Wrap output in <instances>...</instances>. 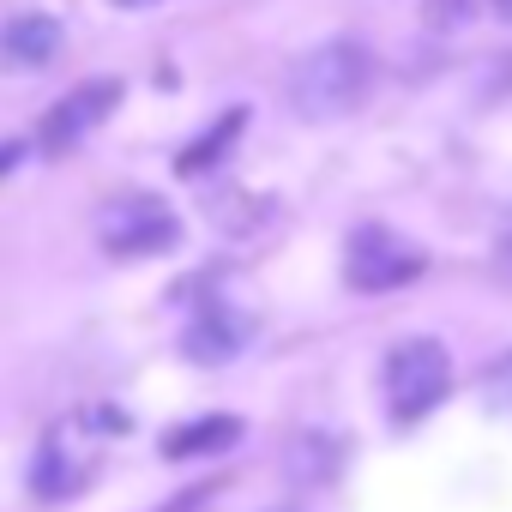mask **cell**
I'll use <instances>...</instances> for the list:
<instances>
[{
	"label": "cell",
	"instance_id": "obj_1",
	"mask_svg": "<svg viewBox=\"0 0 512 512\" xmlns=\"http://www.w3.org/2000/svg\"><path fill=\"white\" fill-rule=\"evenodd\" d=\"M368 85H374L368 49L350 43V37H338V43L308 49V55L290 67V109H296L302 121H338V115H350V109L368 97Z\"/></svg>",
	"mask_w": 512,
	"mask_h": 512
},
{
	"label": "cell",
	"instance_id": "obj_2",
	"mask_svg": "<svg viewBox=\"0 0 512 512\" xmlns=\"http://www.w3.org/2000/svg\"><path fill=\"white\" fill-rule=\"evenodd\" d=\"M452 392V356L440 338H404L392 344L386 368H380V398H386V416L398 428H416L428 410H440V398Z\"/></svg>",
	"mask_w": 512,
	"mask_h": 512
},
{
	"label": "cell",
	"instance_id": "obj_3",
	"mask_svg": "<svg viewBox=\"0 0 512 512\" xmlns=\"http://www.w3.org/2000/svg\"><path fill=\"white\" fill-rule=\"evenodd\" d=\"M422 247H410L398 229H386V223H362V229H350V247H344V278H350V290H362V296H386V290H404V284H416L422 278Z\"/></svg>",
	"mask_w": 512,
	"mask_h": 512
},
{
	"label": "cell",
	"instance_id": "obj_4",
	"mask_svg": "<svg viewBox=\"0 0 512 512\" xmlns=\"http://www.w3.org/2000/svg\"><path fill=\"white\" fill-rule=\"evenodd\" d=\"M97 241L115 260H145V253H169L181 241V223L157 193H121L97 211Z\"/></svg>",
	"mask_w": 512,
	"mask_h": 512
},
{
	"label": "cell",
	"instance_id": "obj_5",
	"mask_svg": "<svg viewBox=\"0 0 512 512\" xmlns=\"http://www.w3.org/2000/svg\"><path fill=\"white\" fill-rule=\"evenodd\" d=\"M115 103H121V79H85V85H73V91L43 115V127H37V151H43V157H67V151H79V145L115 115Z\"/></svg>",
	"mask_w": 512,
	"mask_h": 512
},
{
	"label": "cell",
	"instance_id": "obj_6",
	"mask_svg": "<svg viewBox=\"0 0 512 512\" xmlns=\"http://www.w3.org/2000/svg\"><path fill=\"white\" fill-rule=\"evenodd\" d=\"M247 338H253V320H247V314H235V308H223V302H211V308H199V320L187 326L181 350H187V362L217 368V362L241 356V344H247Z\"/></svg>",
	"mask_w": 512,
	"mask_h": 512
},
{
	"label": "cell",
	"instance_id": "obj_7",
	"mask_svg": "<svg viewBox=\"0 0 512 512\" xmlns=\"http://www.w3.org/2000/svg\"><path fill=\"white\" fill-rule=\"evenodd\" d=\"M55 49H61V25L49 13H19L0 31V61L7 67H43V61H55Z\"/></svg>",
	"mask_w": 512,
	"mask_h": 512
},
{
	"label": "cell",
	"instance_id": "obj_8",
	"mask_svg": "<svg viewBox=\"0 0 512 512\" xmlns=\"http://www.w3.org/2000/svg\"><path fill=\"white\" fill-rule=\"evenodd\" d=\"M91 458H73V446H67V428H55L49 440H43V458H37V494L43 500H67V494H79L85 482H91Z\"/></svg>",
	"mask_w": 512,
	"mask_h": 512
},
{
	"label": "cell",
	"instance_id": "obj_9",
	"mask_svg": "<svg viewBox=\"0 0 512 512\" xmlns=\"http://www.w3.org/2000/svg\"><path fill=\"white\" fill-rule=\"evenodd\" d=\"M235 440H241V416H199L163 434V458H211V452H229Z\"/></svg>",
	"mask_w": 512,
	"mask_h": 512
},
{
	"label": "cell",
	"instance_id": "obj_10",
	"mask_svg": "<svg viewBox=\"0 0 512 512\" xmlns=\"http://www.w3.org/2000/svg\"><path fill=\"white\" fill-rule=\"evenodd\" d=\"M284 464H290V476H296V482H308V488H314V482H332V476H338L344 446H338L332 434H302V440L290 446V458H284Z\"/></svg>",
	"mask_w": 512,
	"mask_h": 512
},
{
	"label": "cell",
	"instance_id": "obj_11",
	"mask_svg": "<svg viewBox=\"0 0 512 512\" xmlns=\"http://www.w3.org/2000/svg\"><path fill=\"white\" fill-rule=\"evenodd\" d=\"M241 127H247V109H229L223 121H211V133H205L199 145H187V151L175 157V169H181V175H205V169H211V163L241 139Z\"/></svg>",
	"mask_w": 512,
	"mask_h": 512
},
{
	"label": "cell",
	"instance_id": "obj_12",
	"mask_svg": "<svg viewBox=\"0 0 512 512\" xmlns=\"http://www.w3.org/2000/svg\"><path fill=\"white\" fill-rule=\"evenodd\" d=\"M428 31H464V19L476 13V0H428Z\"/></svg>",
	"mask_w": 512,
	"mask_h": 512
},
{
	"label": "cell",
	"instance_id": "obj_13",
	"mask_svg": "<svg viewBox=\"0 0 512 512\" xmlns=\"http://www.w3.org/2000/svg\"><path fill=\"white\" fill-rule=\"evenodd\" d=\"M482 392H488V404H494V410H506V416H512V356H500V362L488 368Z\"/></svg>",
	"mask_w": 512,
	"mask_h": 512
},
{
	"label": "cell",
	"instance_id": "obj_14",
	"mask_svg": "<svg viewBox=\"0 0 512 512\" xmlns=\"http://www.w3.org/2000/svg\"><path fill=\"white\" fill-rule=\"evenodd\" d=\"M217 488H223V482H193V488H181V494H175L169 506H157V512H205V506L217 500Z\"/></svg>",
	"mask_w": 512,
	"mask_h": 512
},
{
	"label": "cell",
	"instance_id": "obj_15",
	"mask_svg": "<svg viewBox=\"0 0 512 512\" xmlns=\"http://www.w3.org/2000/svg\"><path fill=\"white\" fill-rule=\"evenodd\" d=\"M19 157H25V145H19V139L0 145V175H13V169H19Z\"/></svg>",
	"mask_w": 512,
	"mask_h": 512
},
{
	"label": "cell",
	"instance_id": "obj_16",
	"mask_svg": "<svg viewBox=\"0 0 512 512\" xmlns=\"http://www.w3.org/2000/svg\"><path fill=\"white\" fill-rule=\"evenodd\" d=\"M494 260H500V272L512 278V235H500V247H494Z\"/></svg>",
	"mask_w": 512,
	"mask_h": 512
},
{
	"label": "cell",
	"instance_id": "obj_17",
	"mask_svg": "<svg viewBox=\"0 0 512 512\" xmlns=\"http://www.w3.org/2000/svg\"><path fill=\"white\" fill-rule=\"evenodd\" d=\"M488 7H494V13H500L506 25H512V0H488Z\"/></svg>",
	"mask_w": 512,
	"mask_h": 512
},
{
	"label": "cell",
	"instance_id": "obj_18",
	"mask_svg": "<svg viewBox=\"0 0 512 512\" xmlns=\"http://www.w3.org/2000/svg\"><path fill=\"white\" fill-rule=\"evenodd\" d=\"M115 7H151V0H115Z\"/></svg>",
	"mask_w": 512,
	"mask_h": 512
},
{
	"label": "cell",
	"instance_id": "obj_19",
	"mask_svg": "<svg viewBox=\"0 0 512 512\" xmlns=\"http://www.w3.org/2000/svg\"><path fill=\"white\" fill-rule=\"evenodd\" d=\"M272 512H296V506H272Z\"/></svg>",
	"mask_w": 512,
	"mask_h": 512
}]
</instances>
